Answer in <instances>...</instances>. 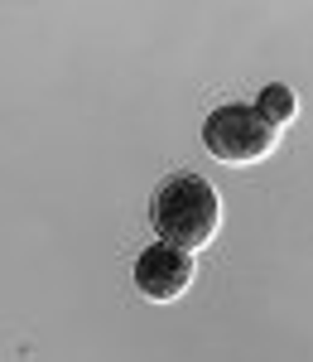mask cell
I'll return each instance as SVG.
<instances>
[{
  "mask_svg": "<svg viewBox=\"0 0 313 362\" xmlns=\"http://www.w3.org/2000/svg\"><path fill=\"white\" fill-rule=\"evenodd\" d=\"M149 223L164 247L193 256V251L212 247V237L222 232V198L202 174H173L149 198Z\"/></svg>",
  "mask_w": 313,
  "mask_h": 362,
  "instance_id": "cell-1",
  "label": "cell"
},
{
  "mask_svg": "<svg viewBox=\"0 0 313 362\" xmlns=\"http://www.w3.org/2000/svg\"><path fill=\"white\" fill-rule=\"evenodd\" d=\"M202 145L217 160H227V165H256V160H265L280 145V131L256 107L231 102V107H217V112L202 121Z\"/></svg>",
  "mask_w": 313,
  "mask_h": 362,
  "instance_id": "cell-2",
  "label": "cell"
},
{
  "mask_svg": "<svg viewBox=\"0 0 313 362\" xmlns=\"http://www.w3.org/2000/svg\"><path fill=\"white\" fill-rule=\"evenodd\" d=\"M188 285H193V256L188 251L159 242L135 261V290L145 300H154V305H173Z\"/></svg>",
  "mask_w": 313,
  "mask_h": 362,
  "instance_id": "cell-3",
  "label": "cell"
},
{
  "mask_svg": "<svg viewBox=\"0 0 313 362\" xmlns=\"http://www.w3.org/2000/svg\"><path fill=\"white\" fill-rule=\"evenodd\" d=\"M256 112L265 116V121H270L275 131H280V126H289V121H294V112H299V102H294V92H289V87L270 83L265 92H260V107H256Z\"/></svg>",
  "mask_w": 313,
  "mask_h": 362,
  "instance_id": "cell-4",
  "label": "cell"
}]
</instances>
